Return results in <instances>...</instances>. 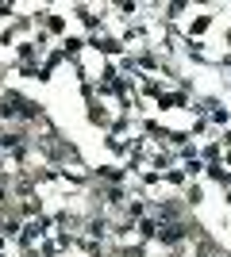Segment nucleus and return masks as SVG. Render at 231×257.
I'll return each mask as SVG.
<instances>
[{"mask_svg": "<svg viewBox=\"0 0 231 257\" xmlns=\"http://www.w3.org/2000/svg\"><path fill=\"white\" fill-rule=\"evenodd\" d=\"M162 238H166V242H177V238H181V226H166Z\"/></svg>", "mask_w": 231, "mask_h": 257, "instance_id": "f257e3e1", "label": "nucleus"}]
</instances>
